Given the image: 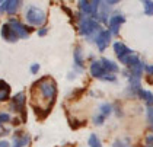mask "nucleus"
I'll return each instance as SVG.
<instances>
[{"instance_id": "1", "label": "nucleus", "mask_w": 153, "mask_h": 147, "mask_svg": "<svg viewBox=\"0 0 153 147\" xmlns=\"http://www.w3.org/2000/svg\"><path fill=\"white\" fill-rule=\"evenodd\" d=\"M101 31H102L101 22H98L92 16H85L80 13V16H79V34L83 38H86L89 42H92V41L95 42V38L98 36Z\"/></svg>"}, {"instance_id": "2", "label": "nucleus", "mask_w": 153, "mask_h": 147, "mask_svg": "<svg viewBox=\"0 0 153 147\" xmlns=\"http://www.w3.org/2000/svg\"><path fill=\"white\" fill-rule=\"evenodd\" d=\"M38 88H39V92L42 95V98L48 101L50 103H53L56 96H57V85L56 82L51 79V77H42L39 82H36Z\"/></svg>"}, {"instance_id": "3", "label": "nucleus", "mask_w": 153, "mask_h": 147, "mask_svg": "<svg viewBox=\"0 0 153 147\" xmlns=\"http://www.w3.org/2000/svg\"><path fill=\"white\" fill-rule=\"evenodd\" d=\"M25 19L26 22L32 26H42L47 21V13L38 6H28L25 12Z\"/></svg>"}, {"instance_id": "4", "label": "nucleus", "mask_w": 153, "mask_h": 147, "mask_svg": "<svg viewBox=\"0 0 153 147\" xmlns=\"http://www.w3.org/2000/svg\"><path fill=\"white\" fill-rule=\"evenodd\" d=\"M126 22V16L123 13H114L111 15L109 21H108V31L112 35H118L120 34V28L121 25Z\"/></svg>"}, {"instance_id": "5", "label": "nucleus", "mask_w": 153, "mask_h": 147, "mask_svg": "<svg viewBox=\"0 0 153 147\" xmlns=\"http://www.w3.org/2000/svg\"><path fill=\"white\" fill-rule=\"evenodd\" d=\"M111 112H112V105H109V103H102V105L99 106V109H98V114L94 115V124L95 125H102L104 121L111 115Z\"/></svg>"}, {"instance_id": "6", "label": "nucleus", "mask_w": 153, "mask_h": 147, "mask_svg": "<svg viewBox=\"0 0 153 147\" xmlns=\"http://www.w3.org/2000/svg\"><path fill=\"white\" fill-rule=\"evenodd\" d=\"M111 38H112V34H111L108 29H102V31L98 34V36L95 38V44H96L98 50H99L101 53L105 51L106 48H108V45L111 44Z\"/></svg>"}, {"instance_id": "7", "label": "nucleus", "mask_w": 153, "mask_h": 147, "mask_svg": "<svg viewBox=\"0 0 153 147\" xmlns=\"http://www.w3.org/2000/svg\"><path fill=\"white\" fill-rule=\"evenodd\" d=\"M9 23H10V26L13 28V31L16 32V35H18L19 39H26V38L29 36V34H31V28H28L26 25H24L22 22H19L18 19H10Z\"/></svg>"}, {"instance_id": "8", "label": "nucleus", "mask_w": 153, "mask_h": 147, "mask_svg": "<svg viewBox=\"0 0 153 147\" xmlns=\"http://www.w3.org/2000/svg\"><path fill=\"white\" fill-rule=\"evenodd\" d=\"M109 18H111V6L106 4L105 1H102L101 6L98 7L96 13L94 15V19H96L98 22L101 23H108Z\"/></svg>"}, {"instance_id": "9", "label": "nucleus", "mask_w": 153, "mask_h": 147, "mask_svg": "<svg viewBox=\"0 0 153 147\" xmlns=\"http://www.w3.org/2000/svg\"><path fill=\"white\" fill-rule=\"evenodd\" d=\"M22 4V0H4L0 4V13H7V15H15L19 10Z\"/></svg>"}, {"instance_id": "10", "label": "nucleus", "mask_w": 153, "mask_h": 147, "mask_svg": "<svg viewBox=\"0 0 153 147\" xmlns=\"http://www.w3.org/2000/svg\"><path fill=\"white\" fill-rule=\"evenodd\" d=\"M89 70H91V74H92L94 77H96V79H99V80H102L106 74H111V73H108L105 68H104L101 60H95V61H92Z\"/></svg>"}, {"instance_id": "11", "label": "nucleus", "mask_w": 153, "mask_h": 147, "mask_svg": "<svg viewBox=\"0 0 153 147\" xmlns=\"http://www.w3.org/2000/svg\"><path fill=\"white\" fill-rule=\"evenodd\" d=\"M25 108V93L24 92H19L16 93L10 101V109L15 112H22Z\"/></svg>"}, {"instance_id": "12", "label": "nucleus", "mask_w": 153, "mask_h": 147, "mask_svg": "<svg viewBox=\"0 0 153 147\" xmlns=\"http://www.w3.org/2000/svg\"><path fill=\"white\" fill-rule=\"evenodd\" d=\"M0 34H1V38L4 39V41H7V42H16L19 38H18V35L16 32L13 31V28L10 26V23H4L3 26H1V31H0Z\"/></svg>"}, {"instance_id": "13", "label": "nucleus", "mask_w": 153, "mask_h": 147, "mask_svg": "<svg viewBox=\"0 0 153 147\" xmlns=\"http://www.w3.org/2000/svg\"><path fill=\"white\" fill-rule=\"evenodd\" d=\"M114 53H115V56H117V58L120 61H123L126 57L134 54L133 50L128 48L126 44H123V42H115V44H114Z\"/></svg>"}, {"instance_id": "14", "label": "nucleus", "mask_w": 153, "mask_h": 147, "mask_svg": "<svg viewBox=\"0 0 153 147\" xmlns=\"http://www.w3.org/2000/svg\"><path fill=\"white\" fill-rule=\"evenodd\" d=\"M73 60H74V67L83 68V66H85V56H83V51L80 47H76L74 48V51H73Z\"/></svg>"}, {"instance_id": "15", "label": "nucleus", "mask_w": 153, "mask_h": 147, "mask_svg": "<svg viewBox=\"0 0 153 147\" xmlns=\"http://www.w3.org/2000/svg\"><path fill=\"white\" fill-rule=\"evenodd\" d=\"M79 10L85 16H94V9L91 4V0H79Z\"/></svg>"}, {"instance_id": "16", "label": "nucleus", "mask_w": 153, "mask_h": 147, "mask_svg": "<svg viewBox=\"0 0 153 147\" xmlns=\"http://www.w3.org/2000/svg\"><path fill=\"white\" fill-rule=\"evenodd\" d=\"M101 61H102V66L105 68L108 73H111V74H115L120 71V66H118L115 61H112V60H109V58H101Z\"/></svg>"}, {"instance_id": "17", "label": "nucleus", "mask_w": 153, "mask_h": 147, "mask_svg": "<svg viewBox=\"0 0 153 147\" xmlns=\"http://www.w3.org/2000/svg\"><path fill=\"white\" fill-rule=\"evenodd\" d=\"M9 96H10V86L4 80H0V102L7 101Z\"/></svg>"}, {"instance_id": "18", "label": "nucleus", "mask_w": 153, "mask_h": 147, "mask_svg": "<svg viewBox=\"0 0 153 147\" xmlns=\"http://www.w3.org/2000/svg\"><path fill=\"white\" fill-rule=\"evenodd\" d=\"M29 143V136L28 134H18L13 140V147H24Z\"/></svg>"}, {"instance_id": "19", "label": "nucleus", "mask_w": 153, "mask_h": 147, "mask_svg": "<svg viewBox=\"0 0 153 147\" xmlns=\"http://www.w3.org/2000/svg\"><path fill=\"white\" fill-rule=\"evenodd\" d=\"M143 12L146 16H153V0H141Z\"/></svg>"}, {"instance_id": "20", "label": "nucleus", "mask_w": 153, "mask_h": 147, "mask_svg": "<svg viewBox=\"0 0 153 147\" xmlns=\"http://www.w3.org/2000/svg\"><path fill=\"white\" fill-rule=\"evenodd\" d=\"M88 144H89V147H102V144H101V140L98 138V136H96V134H91L89 140H88Z\"/></svg>"}, {"instance_id": "21", "label": "nucleus", "mask_w": 153, "mask_h": 147, "mask_svg": "<svg viewBox=\"0 0 153 147\" xmlns=\"http://www.w3.org/2000/svg\"><path fill=\"white\" fill-rule=\"evenodd\" d=\"M146 117H147L149 127L152 128V131H153V106H147V109H146Z\"/></svg>"}, {"instance_id": "22", "label": "nucleus", "mask_w": 153, "mask_h": 147, "mask_svg": "<svg viewBox=\"0 0 153 147\" xmlns=\"http://www.w3.org/2000/svg\"><path fill=\"white\" fill-rule=\"evenodd\" d=\"M9 121H10L9 114H0V125L4 124V122H9Z\"/></svg>"}, {"instance_id": "23", "label": "nucleus", "mask_w": 153, "mask_h": 147, "mask_svg": "<svg viewBox=\"0 0 153 147\" xmlns=\"http://www.w3.org/2000/svg\"><path fill=\"white\" fill-rule=\"evenodd\" d=\"M38 71H39V64H38V63L32 64V66H31V73H32V74H36Z\"/></svg>"}, {"instance_id": "24", "label": "nucleus", "mask_w": 153, "mask_h": 147, "mask_svg": "<svg viewBox=\"0 0 153 147\" xmlns=\"http://www.w3.org/2000/svg\"><path fill=\"white\" fill-rule=\"evenodd\" d=\"M144 71L149 74V76H153V64H149V66H144Z\"/></svg>"}, {"instance_id": "25", "label": "nucleus", "mask_w": 153, "mask_h": 147, "mask_svg": "<svg viewBox=\"0 0 153 147\" xmlns=\"http://www.w3.org/2000/svg\"><path fill=\"white\" fill-rule=\"evenodd\" d=\"M106 4H109V6H115V4H118L121 0H104Z\"/></svg>"}, {"instance_id": "26", "label": "nucleus", "mask_w": 153, "mask_h": 147, "mask_svg": "<svg viewBox=\"0 0 153 147\" xmlns=\"http://www.w3.org/2000/svg\"><path fill=\"white\" fill-rule=\"evenodd\" d=\"M47 32H48L47 28H41V29H38V35H39V36H44V35H47Z\"/></svg>"}, {"instance_id": "27", "label": "nucleus", "mask_w": 153, "mask_h": 147, "mask_svg": "<svg viewBox=\"0 0 153 147\" xmlns=\"http://www.w3.org/2000/svg\"><path fill=\"white\" fill-rule=\"evenodd\" d=\"M146 144L149 147H153V136H149L146 138Z\"/></svg>"}, {"instance_id": "28", "label": "nucleus", "mask_w": 153, "mask_h": 147, "mask_svg": "<svg viewBox=\"0 0 153 147\" xmlns=\"http://www.w3.org/2000/svg\"><path fill=\"white\" fill-rule=\"evenodd\" d=\"M112 147H130L128 144H123V143H121V141H115V143H114V146Z\"/></svg>"}, {"instance_id": "29", "label": "nucleus", "mask_w": 153, "mask_h": 147, "mask_svg": "<svg viewBox=\"0 0 153 147\" xmlns=\"http://www.w3.org/2000/svg\"><path fill=\"white\" fill-rule=\"evenodd\" d=\"M0 147H9V143L3 140V141H0Z\"/></svg>"}, {"instance_id": "30", "label": "nucleus", "mask_w": 153, "mask_h": 147, "mask_svg": "<svg viewBox=\"0 0 153 147\" xmlns=\"http://www.w3.org/2000/svg\"><path fill=\"white\" fill-rule=\"evenodd\" d=\"M146 105H147V106H153V96L147 102H146Z\"/></svg>"}, {"instance_id": "31", "label": "nucleus", "mask_w": 153, "mask_h": 147, "mask_svg": "<svg viewBox=\"0 0 153 147\" xmlns=\"http://www.w3.org/2000/svg\"><path fill=\"white\" fill-rule=\"evenodd\" d=\"M3 1H4V0H0V4H1V3H3Z\"/></svg>"}, {"instance_id": "32", "label": "nucleus", "mask_w": 153, "mask_h": 147, "mask_svg": "<svg viewBox=\"0 0 153 147\" xmlns=\"http://www.w3.org/2000/svg\"><path fill=\"white\" fill-rule=\"evenodd\" d=\"M146 147H149V146H146Z\"/></svg>"}]
</instances>
